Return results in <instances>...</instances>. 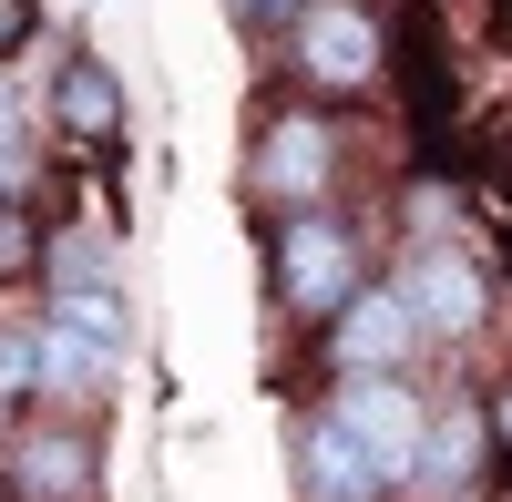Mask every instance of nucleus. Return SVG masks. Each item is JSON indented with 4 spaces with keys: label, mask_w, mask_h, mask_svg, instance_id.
I'll return each instance as SVG.
<instances>
[{
    "label": "nucleus",
    "mask_w": 512,
    "mask_h": 502,
    "mask_svg": "<svg viewBox=\"0 0 512 502\" xmlns=\"http://www.w3.org/2000/svg\"><path fill=\"white\" fill-rule=\"evenodd\" d=\"M359 287H369V277H359V236L338 226V216H318V205H297V216L277 226V298H287L297 318L328 328Z\"/></svg>",
    "instance_id": "1"
},
{
    "label": "nucleus",
    "mask_w": 512,
    "mask_h": 502,
    "mask_svg": "<svg viewBox=\"0 0 512 502\" xmlns=\"http://www.w3.org/2000/svg\"><path fill=\"white\" fill-rule=\"evenodd\" d=\"M297 41V72L318 82V93H369L379 72H390V31H379V11H359V0H308V11L287 21Z\"/></svg>",
    "instance_id": "2"
},
{
    "label": "nucleus",
    "mask_w": 512,
    "mask_h": 502,
    "mask_svg": "<svg viewBox=\"0 0 512 502\" xmlns=\"http://www.w3.org/2000/svg\"><path fill=\"white\" fill-rule=\"evenodd\" d=\"M328 410L369 441V462L390 472V482H410V472H420V431H431V410H420V390H400V369H349Z\"/></svg>",
    "instance_id": "3"
},
{
    "label": "nucleus",
    "mask_w": 512,
    "mask_h": 502,
    "mask_svg": "<svg viewBox=\"0 0 512 502\" xmlns=\"http://www.w3.org/2000/svg\"><path fill=\"white\" fill-rule=\"evenodd\" d=\"M400 298H410V318H420V339H482L492 277L461 257V246H420V257L400 267Z\"/></svg>",
    "instance_id": "4"
},
{
    "label": "nucleus",
    "mask_w": 512,
    "mask_h": 502,
    "mask_svg": "<svg viewBox=\"0 0 512 502\" xmlns=\"http://www.w3.org/2000/svg\"><path fill=\"white\" fill-rule=\"evenodd\" d=\"M328 175H338V134H328L318 113H277L267 134H256L246 185L267 195V205H287V216H297V205H318V195H328Z\"/></svg>",
    "instance_id": "5"
},
{
    "label": "nucleus",
    "mask_w": 512,
    "mask_h": 502,
    "mask_svg": "<svg viewBox=\"0 0 512 502\" xmlns=\"http://www.w3.org/2000/svg\"><path fill=\"white\" fill-rule=\"evenodd\" d=\"M297 492H308V502H379L390 472L369 462V441L338 421V410H318V421L297 431Z\"/></svg>",
    "instance_id": "6"
},
{
    "label": "nucleus",
    "mask_w": 512,
    "mask_h": 502,
    "mask_svg": "<svg viewBox=\"0 0 512 502\" xmlns=\"http://www.w3.org/2000/svg\"><path fill=\"white\" fill-rule=\"evenodd\" d=\"M113 369H123V349L113 339H93V328H72V318H41L31 328V390L41 400H103L113 390Z\"/></svg>",
    "instance_id": "7"
},
{
    "label": "nucleus",
    "mask_w": 512,
    "mask_h": 502,
    "mask_svg": "<svg viewBox=\"0 0 512 502\" xmlns=\"http://www.w3.org/2000/svg\"><path fill=\"white\" fill-rule=\"evenodd\" d=\"M410 349H420V318H410L400 287H359V298L328 318V359L338 369H400Z\"/></svg>",
    "instance_id": "8"
},
{
    "label": "nucleus",
    "mask_w": 512,
    "mask_h": 502,
    "mask_svg": "<svg viewBox=\"0 0 512 502\" xmlns=\"http://www.w3.org/2000/svg\"><path fill=\"white\" fill-rule=\"evenodd\" d=\"M93 431H62V421H41L11 441V502H93Z\"/></svg>",
    "instance_id": "9"
},
{
    "label": "nucleus",
    "mask_w": 512,
    "mask_h": 502,
    "mask_svg": "<svg viewBox=\"0 0 512 502\" xmlns=\"http://www.w3.org/2000/svg\"><path fill=\"white\" fill-rule=\"evenodd\" d=\"M52 113H62V134H72V144H113V134H123V82H113V62L72 52L62 82H52Z\"/></svg>",
    "instance_id": "10"
},
{
    "label": "nucleus",
    "mask_w": 512,
    "mask_h": 502,
    "mask_svg": "<svg viewBox=\"0 0 512 502\" xmlns=\"http://www.w3.org/2000/svg\"><path fill=\"white\" fill-rule=\"evenodd\" d=\"M482 441H492V421H482V410H441V421L420 431V472H410V482H431V492H472Z\"/></svg>",
    "instance_id": "11"
},
{
    "label": "nucleus",
    "mask_w": 512,
    "mask_h": 502,
    "mask_svg": "<svg viewBox=\"0 0 512 502\" xmlns=\"http://www.w3.org/2000/svg\"><path fill=\"white\" fill-rule=\"evenodd\" d=\"M410 123H420V144H441V113H451V62L431 52V31H410Z\"/></svg>",
    "instance_id": "12"
},
{
    "label": "nucleus",
    "mask_w": 512,
    "mask_h": 502,
    "mask_svg": "<svg viewBox=\"0 0 512 502\" xmlns=\"http://www.w3.org/2000/svg\"><path fill=\"white\" fill-rule=\"evenodd\" d=\"M41 267H52V287H113V246L93 226H62L52 246H41Z\"/></svg>",
    "instance_id": "13"
},
{
    "label": "nucleus",
    "mask_w": 512,
    "mask_h": 502,
    "mask_svg": "<svg viewBox=\"0 0 512 502\" xmlns=\"http://www.w3.org/2000/svg\"><path fill=\"white\" fill-rule=\"evenodd\" d=\"M52 318H72V328H93V339H113V349H123V287H62Z\"/></svg>",
    "instance_id": "14"
},
{
    "label": "nucleus",
    "mask_w": 512,
    "mask_h": 502,
    "mask_svg": "<svg viewBox=\"0 0 512 502\" xmlns=\"http://www.w3.org/2000/svg\"><path fill=\"white\" fill-rule=\"evenodd\" d=\"M21 267H41V226L0 195V277H21Z\"/></svg>",
    "instance_id": "15"
},
{
    "label": "nucleus",
    "mask_w": 512,
    "mask_h": 502,
    "mask_svg": "<svg viewBox=\"0 0 512 502\" xmlns=\"http://www.w3.org/2000/svg\"><path fill=\"white\" fill-rule=\"evenodd\" d=\"M21 185V103H11V72H0V195Z\"/></svg>",
    "instance_id": "16"
},
{
    "label": "nucleus",
    "mask_w": 512,
    "mask_h": 502,
    "mask_svg": "<svg viewBox=\"0 0 512 502\" xmlns=\"http://www.w3.org/2000/svg\"><path fill=\"white\" fill-rule=\"evenodd\" d=\"M226 11H236V21H246V31H287V21H297V11H308V0H226Z\"/></svg>",
    "instance_id": "17"
},
{
    "label": "nucleus",
    "mask_w": 512,
    "mask_h": 502,
    "mask_svg": "<svg viewBox=\"0 0 512 502\" xmlns=\"http://www.w3.org/2000/svg\"><path fill=\"white\" fill-rule=\"evenodd\" d=\"M21 390H31V339L11 328V339H0V400H21Z\"/></svg>",
    "instance_id": "18"
},
{
    "label": "nucleus",
    "mask_w": 512,
    "mask_h": 502,
    "mask_svg": "<svg viewBox=\"0 0 512 502\" xmlns=\"http://www.w3.org/2000/svg\"><path fill=\"white\" fill-rule=\"evenodd\" d=\"M482 421H492V441H502V451H512V380H502V390H492V410H482Z\"/></svg>",
    "instance_id": "19"
},
{
    "label": "nucleus",
    "mask_w": 512,
    "mask_h": 502,
    "mask_svg": "<svg viewBox=\"0 0 512 502\" xmlns=\"http://www.w3.org/2000/svg\"><path fill=\"white\" fill-rule=\"evenodd\" d=\"M502 502H512V492H502Z\"/></svg>",
    "instance_id": "20"
}]
</instances>
